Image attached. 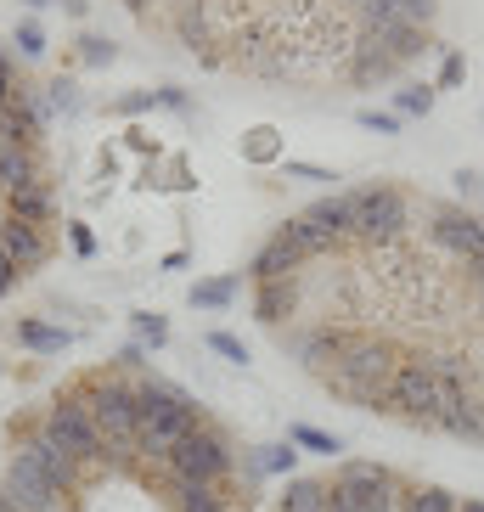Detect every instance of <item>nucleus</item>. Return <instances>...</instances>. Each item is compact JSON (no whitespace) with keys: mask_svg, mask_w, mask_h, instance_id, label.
I'll return each instance as SVG.
<instances>
[{"mask_svg":"<svg viewBox=\"0 0 484 512\" xmlns=\"http://www.w3.org/2000/svg\"><path fill=\"white\" fill-rule=\"evenodd\" d=\"M248 158H259V164H265V158H276V136H271V130H254V141H248Z\"/></svg>","mask_w":484,"mask_h":512,"instance_id":"32","label":"nucleus"},{"mask_svg":"<svg viewBox=\"0 0 484 512\" xmlns=\"http://www.w3.org/2000/svg\"><path fill=\"white\" fill-rule=\"evenodd\" d=\"M400 512H456V496L439 490V484H423V490H406L400 496Z\"/></svg>","mask_w":484,"mask_h":512,"instance_id":"23","label":"nucleus"},{"mask_svg":"<svg viewBox=\"0 0 484 512\" xmlns=\"http://www.w3.org/2000/svg\"><path fill=\"white\" fill-rule=\"evenodd\" d=\"M0 512H17V507H12V496H6V490H0Z\"/></svg>","mask_w":484,"mask_h":512,"instance_id":"37","label":"nucleus"},{"mask_svg":"<svg viewBox=\"0 0 484 512\" xmlns=\"http://www.w3.org/2000/svg\"><path fill=\"white\" fill-rule=\"evenodd\" d=\"M428 107H434V91H428V85H406V91H400V113H428Z\"/></svg>","mask_w":484,"mask_h":512,"instance_id":"27","label":"nucleus"},{"mask_svg":"<svg viewBox=\"0 0 484 512\" xmlns=\"http://www.w3.org/2000/svg\"><path fill=\"white\" fill-rule=\"evenodd\" d=\"M175 34H181V46H186V51H209V46H214L209 6H203V0H186L181 17H175Z\"/></svg>","mask_w":484,"mask_h":512,"instance_id":"17","label":"nucleus"},{"mask_svg":"<svg viewBox=\"0 0 484 512\" xmlns=\"http://www.w3.org/2000/svg\"><path fill=\"white\" fill-rule=\"evenodd\" d=\"M406 226V197L394 186H366V192H349V237L361 242H389Z\"/></svg>","mask_w":484,"mask_h":512,"instance_id":"6","label":"nucleus"},{"mask_svg":"<svg viewBox=\"0 0 484 512\" xmlns=\"http://www.w3.org/2000/svg\"><path fill=\"white\" fill-rule=\"evenodd\" d=\"M349 338H355V332L349 327H321V332H310V338H304L299 344V355H304V366H310V372H333L338 366V355H344L349 349Z\"/></svg>","mask_w":484,"mask_h":512,"instance_id":"14","label":"nucleus"},{"mask_svg":"<svg viewBox=\"0 0 484 512\" xmlns=\"http://www.w3.org/2000/svg\"><path fill=\"white\" fill-rule=\"evenodd\" d=\"M231 299H237V282H226V276H214V282H197V287H192V304H197V310H226Z\"/></svg>","mask_w":484,"mask_h":512,"instance_id":"25","label":"nucleus"},{"mask_svg":"<svg viewBox=\"0 0 484 512\" xmlns=\"http://www.w3.org/2000/svg\"><path fill=\"white\" fill-rule=\"evenodd\" d=\"M394 68H400V62H394L389 51H383L378 40H372V34H361V40L349 46V74L361 79V85H366V79H389Z\"/></svg>","mask_w":484,"mask_h":512,"instance_id":"16","label":"nucleus"},{"mask_svg":"<svg viewBox=\"0 0 484 512\" xmlns=\"http://www.w3.org/2000/svg\"><path fill=\"white\" fill-rule=\"evenodd\" d=\"M136 338H141V344H164V338H169L164 316H136Z\"/></svg>","mask_w":484,"mask_h":512,"instance_id":"29","label":"nucleus"},{"mask_svg":"<svg viewBox=\"0 0 484 512\" xmlns=\"http://www.w3.org/2000/svg\"><path fill=\"white\" fill-rule=\"evenodd\" d=\"M439 428H451V434H468V439H484V406L462 400V406H451L445 417H439Z\"/></svg>","mask_w":484,"mask_h":512,"instance_id":"24","label":"nucleus"},{"mask_svg":"<svg viewBox=\"0 0 484 512\" xmlns=\"http://www.w3.org/2000/svg\"><path fill=\"white\" fill-rule=\"evenodd\" d=\"M434 242L439 248H451V254H462V259H479L484 254V226L473 220V214H439Z\"/></svg>","mask_w":484,"mask_h":512,"instance_id":"11","label":"nucleus"},{"mask_svg":"<svg viewBox=\"0 0 484 512\" xmlns=\"http://www.w3.org/2000/svg\"><path fill=\"white\" fill-rule=\"evenodd\" d=\"M361 124L366 130H378V136H394V130H400V119H394V113H378V107H366Z\"/></svg>","mask_w":484,"mask_h":512,"instance_id":"31","label":"nucleus"},{"mask_svg":"<svg viewBox=\"0 0 484 512\" xmlns=\"http://www.w3.org/2000/svg\"><path fill=\"white\" fill-rule=\"evenodd\" d=\"M40 181V158H34L29 141H6L0 136V186L17 192V186H34Z\"/></svg>","mask_w":484,"mask_h":512,"instance_id":"15","label":"nucleus"},{"mask_svg":"<svg viewBox=\"0 0 484 512\" xmlns=\"http://www.w3.org/2000/svg\"><path fill=\"white\" fill-rule=\"evenodd\" d=\"M51 102H57V107H74L79 96H74V85H68V79H57V85H51Z\"/></svg>","mask_w":484,"mask_h":512,"instance_id":"34","label":"nucleus"},{"mask_svg":"<svg viewBox=\"0 0 484 512\" xmlns=\"http://www.w3.org/2000/svg\"><path fill=\"white\" fill-rule=\"evenodd\" d=\"M0 490L12 496L17 512H62V490L29 462V456H12L6 473H0Z\"/></svg>","mask_w":484,"mask_h":512,"instance_id":"9","label":"nucleus"},{"mask_svg":"<svg viewBox=\"0 0 484 512\" xmlns=\"http://www.w3.org/2000/svg\"><path fill=\"white\" fill-rule=\"evenodd\" d=\"M333 490L349 501V512H400V490H394V479L383 473V467H372V462H349L344 473H338Z\"/></svg>","mask_w":484,"mask_h":512,"instance_id":"8","label":"nucleus"},{"mask_svg":"<svg viewBox=\"0 0 484 512\" xmlns=\"http://www.w3.org/2000/svg\"><path fill=\"white\" fill-rule=\"evenodd\" d=\"M169 479H192V484H214V479H226V467H231V456H226V445H220V434H209L203 422H197L192 434L169 451Z\"/></svg>","mask_w":484,"mask_h":512,"instance_id":"7","label":"nucleus"},{"mask_svg":"<svg viewBox=\"0 0 484 512\" xmlns=\"http://www.w3.org/2000/svg\"><path fill=\"white\" fill-rule=\"evenodd\" d=\"M468 276H473V282L484 287V254H479V259H468Z\"/></svg>","mask_w":484,"mask_h":512,"instance_id":"36","label":"nucleus"},{"mask_svg":"<svg viewBox=\"0 0 484 512\" xmlns=\"http://www.w3.org/2000/svg\"><path fill=\"white\" fill-rule=\"evenodd\" d=\"M17 51H23V57H40V51H46V34H40V23H23V29H17Z\"/></svg>","mask_w":484,"mask_h":512,"instance_id":"28","label":"nucleus"},{"mask_svg":"<svg viewBox=\"0 0 484 512\" xmlns=\"http://www.w3.org/2000/svg\"><path fill=\"white\" fill-rule=\"evenodd\" d=\"M17 456H29L34 467H40V473H46L51 484H57V490H68V484L79 479V462L68 451H62V445H51L46 434H34V439H23V445H17Z\"/></svg>","mask_w":484,"mask_h":512,"instance_id":"10","label":"nucleus"},{"mask_svg":"<svg viewBox=\"0 0 484 512\" xmlns=\"http://www.w3.org/2000/svg\"><path fill=\"white\" fill-rule=\"evenodd\" d=\"M17 344L40 349V355H62V349H68V332L46 327V321H23V327H17Z\"/></svg>","mask_w":484,"mask_h":512,"instance_id":"22","label":"nucleus"},{"mask_svg":"<svg viewBox=\"0 0 484 512\" xmlns=\"http://www.w3.org/2000/svg\"><path fill=\"white\" fill-rule=\"evenodd\" d=\"M389 377H394L389 344H383V338L355 332V338H349V349L338 355V366L327 372V383H333L338 394H349L355 406H383V400H389Z\"/></svg>","mask_w":484,"mask_h":512,"instance_id":"2","label":"nucleus"},{"mask_svg":"<svg viewBox=\"0 0 484 512\" xmlns=\"http://www.w3.org/2000/svg\"><path fill=\"white\" fill-rule=\"evenodd\" d=\"M456 512H484V501H468V507H456Z\"/></svg>","mask_w":484,"mask_h":512,"instance_id":"38","label":"nucleus"},{"mask_svg":"<svg viewBox=\"0 0 484 512\" xmlns=\"http://www.w3.org/2000/svg\"><path fill=\"white\" fill-rule=\"evenodd\" d=\"M209 349L214 355H226V361H248V349H242L231 332H209Z\"/></svg>","mask_w":484,"mask_h":512,"instance_id":"30","label":"nucleus"},{"mask_svg":"<svg viewBox=\"0 0 484 512\" xmlns=\"http://www.w3.org/2000/svg\"><path fill=\"white\" fill-rule=\"evenodd\" d=\"M299 265H304V254L293 248V237H288V231H276V237L265 242V248H259L254 276H259V282H288V276L299 271Z\"/></svg>","mask_w":484,"mask_h":512,"instance_id":"13","label":"nucleus"},{"mask_svg":"<svg viewBox=\"0 0 484 512\" xmlns=\"http://www.w3.org/2000/svg\"><path fill=\"white\" fill-rule=\"evenodd\" d=\"M197 428V406L169 383H141L136 389V451L152 462H169V451Z\"/></svg>","mask_w":484,"mask_h":512,"instance_id":"1","label":"nucleus"},{"mask_svg":"<svg viewBox=\"0 0 484 512\" xmlns=\"http://www.w3.org/2000/svg\"><path fill=\"white\" fill-rule=\"evenodd\" d=\"M12 220H23V226H46L51 220V186L46 181L17 186L12 192Z\"/></svg>","mask_w":484,"mask_h":512,"instance_id":"18","label":"nucleus"},{"mask_svg":"<svg viewBox=\"0 0 484 512\" xmlns=\"http://www.w3.org/2000/svg\"><path fill=\"white\" fill-rule=\"evenodd\" d=\"M113 57V46H107V40H85V62H107Z\"/></svg>","mask_w":484,"mask_h":512,"instance_id":"35","label":"nucleus"},{"mask_svg":"<svg viewBox=\"0 0 484 512\" xmlns=\"http://www.w3.org/2000/svg\"><path fill=\"white\" fill-rule=\"evenodd\" d=\"M293 445H304V451H316V456H338V451H344L333 434H321V428H310V422H299V428H293Z\"/></svg>","mask_w":484,"mask_h":512,"instance_id":"26","label":"nucleus"},{"mask_svg":"<svg viewBox=\"0 0 484 512\" xmlns=\"http://www.w3.org/2000/svg\"><path fill=\"white\" fill-rule=\"evenodd\" d=\"M383 411H394L406 422H439V411H445V372L434 361H400L389 377Z\"/></svg>","mask_w":484,"mask_h":512,"instance_id":"4","label":"nucleus"},{"mask_svg":"<svg viewBox=\"0 0 484 512\" xmlns=\"http://www.w3.org/2000/svg\"><path fill=\"white\" fill-rule=\"evenodd\" d=\"M265 467H271V473H282V467H293V451H288V445H271V451H265Z\"/></svg>","mask_w":484,"mask_h":512,"instance_id":"33","label":"nucleus"},{"mask_svg":"<svg viewBox=\"0 0 484 512\" xmlns=\"http://www.w3.org/2000/svg\"><path fill=\"white\" fill-rule=\"evenodd\" d=\"M29 6H46V0H29Z\"/></svg>","mask_w":484,"mask_h":512,"instance_id":"39","label":"nucleus"},{"mask_svg":"<svg viewBox=\"0 0 484 512\" xmlns=\"http://www.w3.org/2000/svg\"><path fill=\"white\" fill-rule=\"evenodd\" d=\"M293 304H299V287H293V276L288 282H259V321H282V316H293Z\"/></svg>","mask_w":484,"mask_h":512,"instance_id":"19","label":"nucleus"},{"mask_svg":"<svg viewBox=\"0 0 484 512\" xmlns=\"http://www.w3.org/2000/svg\"><path fill=\"white\" fill-rule=\"evenodd\" d=\"M282 512H327V484L321 479H288Z\"/></svg>","mask_w":484,"mask_h":512,"instance_id":"20","label":"nucleus"},{"mask_svg":"<svg viewBox=\"0 0 484 512\" xmlns=\"http://www.w3.org/2000/svg\"><path fill=\"white\" fill-rule=\"evenodd\" d=\"M310 226H321L327 237H349V197H321L316 209H304Z\"/></svg>","mask_w":484,"mask_h":512,"instance_id":"21","label":"nucleus"},{"mask_svg":"<svg viewBox=\"0 0 484 512\" xmlns=\"http://www.w3.org/2000/svg\"><path fill=\"white\" fill-rule=\"evenodd\" d=\"M79 400H85V411H91L107 456L136 451V389H130V383H119V377H91Z\"/></svg>","mask_w":484,"mask_h":512,"instance_id":"3","label":"nucleus"},{"mask_svg":"<svg viewBox=\"0 0 484 512\" xmlns=\"http://www.w3.org/2000/svg\"><path fill=\"white\" fill-rule=\"evenodd\" d=\"M40 434H46L51 445H62L74 462H107V445H102V434H96V422H91V411H85L79 394H68V400H57V406L46 411V428H40Z\"/></svg>","mask_w":484,"mask_h":512,"instance_id":"5","label":"nucleus"},{"mask_svg":"<svg viewBox=\"0 0 484 512\" xmlns=\"http://www.w3.org/2000/svg\"><path fill=\"white\" fill-rule=\"evenodd\" d=\"M0 248L12 254V265L17 271H29V265H40L46 259V237H40V226H23V220H0Z\"/></svg>","mask_w":484,"mask_h":512,"instance_id":"12","label":"nucleus"}]
</instances>
